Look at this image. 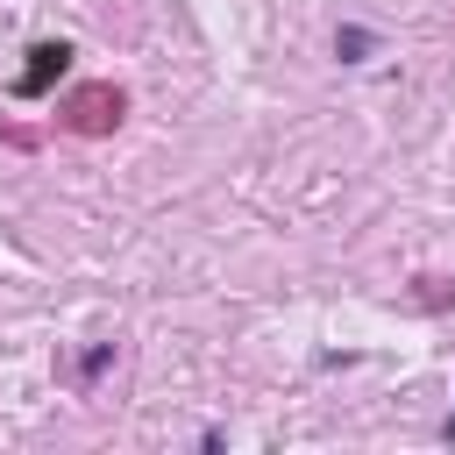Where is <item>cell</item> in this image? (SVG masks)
I'll list each match as a JSON object with an SVG mask.
<instances>
[{"label":"cell","mask_w":455,"mask_h":455,"mask_svg":"<svg viewBox=\"0 0 455 455\" xmlns=\"http://www.w3.org/2000/svg\"><path fill=\"white\" fill-rule=\"evenodd\" d=\"M64 64H71V50H64V43H36V50H28V71L14 78V92H43Z\"/></svg>","instance_id":"2"},{"label":"cell","mask_w":455,"mask_h":455,"mask_svg":"<svg viewBox=\"0 0 455 455\" xmlns=\"http://www.w3.org/2000/svg\"><path fill=\"white\" fill-rule=\"evenodd\" d=\"M121 114H128V100H121L114 85H78V92L64 100V128H71V135H107Z\"/></svg>","instance_id":"1"}]
</instances>
